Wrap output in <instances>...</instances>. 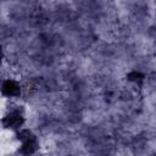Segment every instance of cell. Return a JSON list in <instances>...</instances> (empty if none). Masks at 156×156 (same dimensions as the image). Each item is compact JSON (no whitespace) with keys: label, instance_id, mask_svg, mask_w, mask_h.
<instances>
[{"label":"cell","instance_id":"cell-2","mask_svg":"<svg viewBox=\"0 0 156 156\" xmlns=\"http://www.w3.org/2000/svg\"><path fill=\"white\" fill-rule=\"evenodd\" d=\"M0 93L7 99L18 98L21 95V85L15 79H4L0 84Z\"/></svg>","mask_w":156,"mask_h":156},{"label":"cell","instance_id":"cell-6","mask_svg":"<svg viewBox=\"0 0 156 156\" xmlns=\"http://www.w3.org/2000/svg\"><path fill=\"white\" fill-rule=\"evenodd\" d=\"M2 57H4V52H2V46L0 45V65H1V61H2Z\"/></svg>","mask_w":156,"mask_h":156},{"label":"cell","instance_id":"cell-4","mask_svg":"<svg viewBox=\"0 0 156 156\" xmlns=\"http://www.w3.org/2000/svg\"><path fill=\"white\" fill-rule=\"evenodd\" d=\"M15 138H16V140L17 141H20V143H23V141H26V140H28V139H30L34 134H33V132L29 129V128H27V127H22V128H20L18 130H16L15 133Z\"/></svg>","mask_w":156,"mask_h":156},{"label":"cell","instance_id":"cell-3","mask_svg":"<svg viewBox=\"0 0 156 156\" xmlns=\"http://www.w3.org/2000/svg\"><path fill=\"white\" fill-rule=\"evenodd\" d=\"M38 149H39V143H38L35 135H33L30 139L21 143V145L17 150V154L21 156H32L38 151Z\"/></svg>","mask_w":156,"mask_h":156},{"label":"cell","instance_id":"cell-1","mask_svg":"<svg viewBox=\"0 0 156 156\" xmlns=\"http://www.w3.org/2000/svg\"><path fill=\"white\" fill-rule=\"evenodd\" d=\"M2 128L5 129H9V130H12L13 133L16 130H18L20 128L23 127L24 124V117L23 115L18 111V110H11L9 111L0 121Z\"/></svg>","mask_w":156,"mask_h":156},{"label":"cell","instance_id":"cell-5","mask_svg":"<svg viewBox=\"0 0 156 156\" xmlns=\"http://www.w3.org/2000/svg\"><path fill=\"white\" fill-rule=\"evenodd\" d=\"M127 79L129 80V82H133V83H136V82H139V80H141V79H144V74L141 73V72H139V71H130V72H128L127 73Z\"/></svg>","mask_w":156,"mask_h":156},{"label":"cell","instance_id":"cell-7","mask_svg":"<svg viewBox=\"0 0 156 156\" xmlns=\"http://www.w3.org/2000/svg\"><path fill=\"white\" fill-rule=\"evenodd\" d=\"M4 156H15L13 154H6V155H4Z\"/></svg>","mask_w":156,"mask_h":156}]
</instances>
